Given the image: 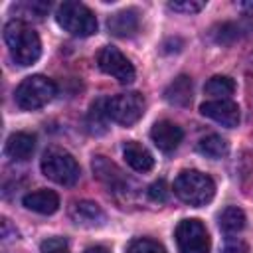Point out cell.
<instances>
[{"label": "cell", "instance_id": "6da1fadb", "mask_svg": "<svg viewBox=\"0 0 253 253\" xmlns=\"http://www.w3.org/2000/svg\"><path fill=\"white\" fill-rule=\"evenodd\" d=\"M4 42L18 65H32L42 55L40 36L24 20H10L4 26Z\"/></svg>", "mask_w": 253, "mask_h": 253}, {"label": "cell", "instance_id": "7a4b0ae2", "mask_svg": "<svg viewBox=\"0 0 253 253\" xmlns=\"http://www.w3.org/2000/svg\"><path fill=\"white\" fill-rule=\"evenodd\" d=\"M172 190L182 202L190 206H204L213 198L215 184L208 174L200 170H182L176 176Z\"/></svg>", "mask_w": 253, "mask_h": 253}, {"label": "cell", "instance_id": "3957f363", "mask_svg": "<svg viewBox=\"0 0 253 253\" xmlns=\"http://www.w3.org/2000/svg\"><path fill=\"white\" fill-rule=\"evenodd\" d=\"M40 166L43 176L59 186H73L81 176L77 160L63 148H47L42 156Z\"/></svg>", "mask_w": 253, "mask_h": 253}, {"label": "cell", "instance_id": "277c9868", "mask_svg": "<svg viewBox=\"0 0 253 253\" xmlns=\"http://www.w3.org/2000/svg\"><path fill=\"white\" fill-rule=\"evenodd\" d=\"M55 20L71 36L87 38V36H93L97 32V18H95V14L85 4H81V2H73V0L63 2L57 8Z\"/></svg>", "mask_w": 253, "mask_h": 253}, {"label": "cell", "instance_id": "5b68a950", "mask_svg": "<svg viewBox=\"0 0 253 253\" xmlns=\"http://www.w3.org/2000/svg\"><path fill=\"white\" fill-rule=\"evenodd\" d=\"M55 95V83L43 75H30L26 77L14 93L16 105L26 111H36L47 105Z\"/></svg>", "mask_w": 253, "mask_h": 253}, {"label": "cell", "instance_id": "8992f818", "mask_svg": "<svg viewBox=\"0 0 253 253\" xmlns=\"http://www.w3.org/2000/svg\"><path fill=\"white\" fill-rule=\"evenodd\" d=\"M107 111H109L111 121H115L123 126H130L144 115V99L136 91L119 93V95L107 99Z\"/></svg>", "mask_w": 253, "mask_h": 253}, {"label": "cell", "instance_id": "52a82bcc", "mask_svg": "<svg viewBox=\"0 0 253 253\" xmlns=\"http://www.w3.org/2000/svg\"><path fill=\"white\" fill-rule=\"evenodd\" d=\"M176 245L180 253H210V235L200 219H182L176 225Z\"/></svg>", "mask_w": 253, "mask_h": 253}, {"label": "cell", "instance_id": "ba28073f", "mask_svg": "<svg viewBox=\"0 0 253 253\" xmlns=\"http://www.w3.org/2000/svg\"><path fill=\"white\" fill-rule=\"evenodd\" d=\"M97 63H99L101 71H105L107 75L115 77L119 83L134 81V67H132V63L126 59V55L123 51H119L113 45L101 47V51L97 53Z\"/></svg>", "mask_w": 253, "mask_h": 253}, {"label": "cell", "instance_id": "9c48e42d", "mask_svg": "<svg viewBox=\"0 0 253 253\" xmlns=\"http://www.w3.org/2000/svg\"><path fill=\"white\" fill-rule=\"evenodd\" d=\"M91 168H93L95 178H97L101 184H105L109 190H113V192H123V190H126V186H128L126 174H125L113 160H109L107 156H103V154L93 156Z\"/></svg>", "mask_w": 253, "mask_h": 253}, {"label": "cell", "instance_id": "30bf717a", "mask_svg": "<svg viewBox=\"0 0 253 253\" xmlns=\"http://www.w3.org/2000/svg\"><path fill=\"white\" fill-rule=\"evenodd\" d=\"M200 113L227 128H233L239 125V107L231 99H213L206 101L200 107Z\"/></svg>", "mask_w": 253, "mask_h": 253}, {"label": "cell", "instance_id": "8fae6325", "mask_svg": "<svg viewBox=\"0 0 253 253\" xmlns=\"http://www.w3.org/2000/svg\"><path fill=\"white\" fill-rule=\"evenodd\" d=\"M150 138L162 152H172L182 142L184 130L172 121H158L150 130Z\"/></svg>", "mask_w": 253, "mask_h": 253}, {"label": "cell", "instance_id": "7c38bea8", "mask_svg": "<svg viewBox=\"0 0 253 253\" xmlns=\"http://www.w3.org/2000/svg\"><path fill=\"white\" fill-rule=\"evenodd\" d=\"M69 217L83 227H99L105 223V211L101 210L99 204L89 202V200H79L73 202L69 208Z\"/></svg>", "mask_w": 253, "mask_h": 253}, {"label": "cell", "instance_id": "4fadbf2b", "mask_svg": "<svg viewBox=\"0 0 253 253\" xmlns=\"http://www.w3.org/2000/svg\"><path fill=\"white\" fill-rule=\"evenodd\" d=\"M138 26H140V16H138V10H134V8H125L107 20L109 32L119 38L134 36L138 32Z\"/></svg>", "mask_w": 253, "mask_h": 253}, {"label": "cell", "instance_id": "5bb4252c", "mask_svg": "<svg viewBox=\"0 0 253 253\" xmlns=\"http://www.w3.org/2000/svg\"><path fill=\"white\" fill-rule=\"evenodd\" d=\"M34 148H36V136L30 134V132H12L6 140V156L10 160H16V162H24L28 160L32 154H34Z\"/></svg>", "mask_w": 253, "mask_h": 253}, {"label": "cell", "instance_id": "9a60e30c", "mask_svg": "<svg viewBox=\"0 0 253 253\" xmlns=\"http://www.w3.org/2000/svg\"><path fill=\"white\" fill-rule=\"evenodd\" d=\"M24 206L36 213L42 215H51L59 208V196L53 190H36L24 196Z\"/></svg>", "mask_w": 253, "mask_h": 253}, {"label": "cell", "instance_id": "2e32d148", "mask_svg": "<svg viewBox=\"0 0 253 253\" xmlns=\"http://www.w3.org/2000/svg\"><path fill=\"white\" fill-rule=\"evenodd\" d=\"M123 156H125L126 164H128L132 170H136V172H148V170H152V166H154L152 154H150L142 144H138L136 140H130V142H126V144L123 146Z\"/></svg>", "mask_w": 253, "mask_h": 253}, {"label": "cell", "instance_id": "e0dca14e", "mask_svg": "<svg viewBox=\"0 0 253 253\" xmlns=\"http://www.w3.org/2000/svg\"><path fill=\"white\" fill-rule=\"evenodd\" d=\"M192 79L188 75H180L176 77L164 91V99L174 105V107H188L190 101H192Z\"/></svg>", "mask_w": 253, "mask_h": 253}, {"label": "cell", "instance_id": "ac0fdd59", "mask_svg": "<svg viewBox=\"0 0 253 253\" xmlns=\"http://www.w3.org/2000/svg\"><path fill=\"white\" fill-rule=\"evenodd\" d=\"M109 111H107V99L101 97L97 101L91 103L89 111H87V119H85V125H87V130L91 134H103L107 130V123H109Z\"/></svg>", "mask_w": 253, "mask_h": 253}, {"label": "cell", "instance_id": "d6986e66", "mask_svg": "<svg viewBox=\"0 0 253 253\" xmlns=\"http://www.w3.org/2000/svg\"><path fill=\"white\" fill-rule=\"evenodd\" d=\"M198 150H200L204 156L217 160V158H223V156L229 152V144H227V140H225L223 136H219V134H208V136L200 138Z\"/></svg>", "mask_w": 253, "mask_h": 253}, {"label": "cell", "instance_id": "ffe728a7", "mask_svg": "<svg viewBox=\"0 0 253 253\" xmlns=\"http://www.w3.org/2000/svg\"><path fill=\"white\" fill-rule=\"evenodd\" d=\"M217 221H219V227L225 231V233H239L243 227H245V213H243V210L241 208H237V206H227L221 213H219V217H217Z\"/></svg>", "mask_w": 253, "mask_h": 253}, {"label": "cell", "instance_id": "44dd1931", "mask_svg": "<svg viewBox=\"0 0 253 253\" xmlns=\"http://www.w3.org/2000/svg\"><path fill=\"white\" fill-rule=\"evenodd\" d=\"M204 91L215 99H229L235 91V81L227 75H213L204 85Z\"/></svg>", "mask_w": 253, "mask_h": 253}, {"label": "cell", "instance_id": "7402d4cb", "mask_svg": "<svg viewBox=\"0 0 253 253\" xmlns=\"http://www.w3.org/2000/svg\"><path fill=\"white\" fill-rule=\"evenodd\" d=\"M211 36L217 43H231L239 38V26L233 22H223L211 30Z\"/></svg>", "mask_w": 253, "mask_h": 253}, {"label": "cell", "instance_id": "603a6c76", "mask_svg": "<svg viewBox=\"0 0 253 253\" xmlns=\"http://www.w3.org/2000/svg\"><path fill=\"white\" fill-rule=\"evenodd\" d=\"M14 10L22 16H34V18H43L49 12V2H42V0H32V2H22L16 4Z\"/></svg>", "mask_w": 253, "mask_h": 253}, {"label": "cell", "instance_id": "cb8c5ba5", "mask_svg": "<svg viewBox=\"0 0 253 253\" xmlns=\"http://www.w3.org/2000/svg\"><path fill=\"white\" fill-rule=\"evenodd\" d=\"M126 253H166V249L162 247V243H158L150 237H138V239L130 241Z\"/></svg>", "mask_w": 253, "mask_h": 253}, {"label": "cell", "instance_id": "d4e9b609", "mask_svg": "<svg viewBox=\"0 0 253 253\" xmlns=\"http://www.w3.org/2000/svg\"><path fill=\"white\" fill-rule=\"evenodd\" d=\"M168 196H170V188H168L166 180H156V182H152V184L148 186V198H150L152 202L162 204V202L168 200Z\"/></svg>", "mask_w": 253, "mask_h": 253}, {"label": "cell", "instance_id": "484cf974", "mask_svg": "<svg viewBox=\"0 0 253 253\" xmlns=\"http://www.w3.org/2000/svg\"><path fill=\"white\" fill-rule=\"evenodd\" d=\"M206 4L204 2H198V0H178V2H170L168 8L174 10V12H180V14H196L204 8Z\"/></svg>", "mask_w": 253, "mask_h": 253}, {"label": "cell", "instance_id": "4316f807", "mask_svg": "<svg viewBox=\"0 0 253 253\" xmlns=\"http://www.w3.org/2000/svg\"><path fill=\"white\" fill-rule=\"evenodd\" d=\"M42 253H69V245L63 237H47L42 243Z\"/></svg>", "mask_w": 253, "mask_h": 253}, {"label": "cell", "instance_id": "83f0119b", "mask_svg": "<svg viewBox=\"0 0 253 253\" xmlns=\"http://www.w3.org/2000/svg\"><path fill=\"white\" fill-rule=\"evenodd\" d=\"M221 253H251V251H249V245L245 241H241V239H229L223 245Z\"/></svg>", "mask_w": 253, "mask_h": 253}, {"label": "cell", "instance_id": "f1b7e54d", "mask_svg": "<svg viewBox=\"0 0 253 253\" xmlns=\"http://www.w3.org/2000/svg\"><path fill=\"white\" fill-rule=\"evenodd\" d=\"M85 253H111V251L105 249V247H101V245H93V247H87Z\"/></svg>", "mask_w": 253, "mask_h": 253}, {"label": "cell", "instance_id": "f546056e", "mask_svg": "<svg viewBox=\"0 0 253 253\" xmlns=\"http://www.w3.org/2000/svg\"><path fill=\"white\" fill-rule=\"evenodd\" d=\"M249 69H253V55L249 57Z\"/></svg>", "mask_w": 253, "mask_h": 253}]
</instances>
